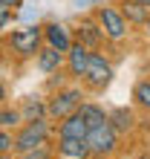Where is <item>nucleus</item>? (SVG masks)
<instances>
[{
  "label": "nucleus",
  "instance_id": "nucleus-1",
  "mask_svg": "<svg viewBox=\"0 0 150 159\" xmlns=\"http://www.w3.org/2000/svg\"><path fill=\"white\" fill-rule=\"evenodd\" d=\"M52 119L43 116V119H29V121H20L15 127V148L12 153H26V151H35V148L46 145L52 139Z\"/></svg>",
  "mask_w": 150,
  "mask_h": 159
},
{
  "label": "nucleus",
  "instance_id": "nucleus-2",
  "mask_svg": "<svg viewBox=\"0 0 150 159\" xmlns=\"http://www.w3.org/2000/svg\"><path fill=\"white\" fill-rule=\"evenodd\" d=\"M6 46L12 49L20 61L35 58L38 49L43 46V26H23V29H15L6 38Z\"/></svg>",
  "mask_w": 150,
  "mask_h": 159
},
{
  "label": "nucleus",
  "instance_id": "nucleus-3",
  "mask_svg": "<svg viewBox=\"0 0 150 159\" xmlns=\"http://www.w3.org/2000/svg\"><path fill=\"white\" fill-rule=\"evenodd\" d=\"M113 75H116V70H113L110 58H104V55H101V52L95 49V52H90V61H87V72H84L81 84H84L87 90H92V93H104V90L110 87Z\"/></svg>",
  "mask_w": 150,
  "mask_h": 159
},
{
  "label": "nucleus",
  "instance_id": "nucleus-4",
  "mask_svg": "<svg viewBox=\"0 0 150 159\" xmlns=\"http://www.w3.org/2000/svg\"><path fill=\"white\" fill-rule=\"evenodd\" d=\"M81 101H84V90L81 87H58L46 98V116L52 121H61L64 116L75 113V110L81 107Z\"/></svg>",
  "mask_w": 150,
  "mask_h": 159
},
{
  "label": "nucleus",
  "instance_id": "nucleus-5",
  "mask_svg": "<svg viewBox=\"0 0 150 159\" xmlns=\"http://www.w3.org/2000/svg\"><path fill=\"white\" fill-rule=\"evenodd\" d=\"M95 20L101 23L107 41H113V43H121L130 35V23L118 6H95Z\"/></svg>",
  "mask_w": 150,
  "mask_h": 159
},
{
  "label": "nucleus",
  "instance_id": "nucleus-6",
  "mask_svg": "<svg viewBox=\"0 0 150 159\" xmlns=\"http://www.w3.org/2000/svg\"><path fill=\"white\" fill-rule=\"evenodd\" d=\"M87 142H90V151L98 153V156H113L121 148V133L116 127L110 125V121H104V125L92 127L87 133Z\"/></svg>",
  "mask_w": 150,
  "mask_h": 159
},
{
  "label": "nucleus",
  "instance_id": "nucleus-7",
  "mask_svg": "<svg viewBox=\"0 0 150 159\" xmlns=\"http://www.w3.org/2000/svg\"><path fill=\"white\" fill-rule=\"evenodd\" d=\"M72 38L78 41V43H84L87 49L95 52V49H101V46H104L107 35H104V29H101V23L95 20V15H92V17H81V23L75 26Z\"/></svg>",
  "mask_w": 150,
  "mask_h": 159
},
{
  "label": "nucleus",
  "instance_id": "nucleus-8",
  "mask_svg": "<svg viewBox=\"0 0 150 159\" xmlns=\"http://www.w3.org/2000/svg\"><path fill=\"white\" fill-rule=\"evenodd\" d=\"M64 64H67V55L58 52L49 43H43L41 49H38V55H35V67H38V72H43V75H58Z\"/></svg>",
  "mask_w": 150,
  "mask_h": 159
},
{
  "label": "nucleus",
  "instance_id": "nucleus-9",
  "mask_svg": "<svg viewBox=\"0 0 150 159\" xmlns=\"http://www.w3.org/2000/svg\"><path fill=\"white\" fill-rule=\"evenodd\" d=\"M90 52L92 49H87L84 43H78V41H72V46L67 49V72H69V78L72 81H81L84 78V72H87V61H90Z\"/></svg>",
  "mask_w": 150,
  "mask_h": 159
},
{
  "label": "nucleus",
  "instance_id": "nucleus-10",
  "mask_svg": "<svg viewBox=\"0 0 150 159\" xmlns=\"http://www.w3.org/2000/svg\"><path fill=\"white\" fill-rule=\"evenodd\" d=\"M72 41H75V38H72V32H69L64 23H58V20H49V23L43 26V43L55 46L58 52H64V55H67V49L72 46Z\"/></svg>",
  "mask_w": 150,
  "mask_h": 159
},
{
  "label": "nucleus",
  "instance_id": "nucleus-11",
  "mask_svg": "<svg viewBox=\"0 0 150 159\" xmlns=\"http://www.w3.org/2000/svg\"><path fill=\"white\" fill-rule=\"evenodd\" d=\"M55 153L58 156H75V159H90V142L87 139H78V136H58L55 142Z\"/></svg>",
  "mask_w": 150,
  "mask_h": 159
},
{
  "label": "nucleus",
  "instance_id": "nucleus-12",
  "mask_svg": "<svg viewBox=\"0 0 150 159\" xmlns=\"http://www.w3.org/2000/svg\"><path fill=\"white\" fill-rule=\"evenodd\" d=\"M55 133H58V136H78V139H87L90 127H87V121L81 119V113L75 110V113L64 116V119L58 121V127H55Z\"/></svg>",
  "mask_w": 150,
  "mask_h": 159
},
{
  "label": "nucleus",
  "instance_id": "nucleus-13",
  "mask_svg": "<svg viewBox=\"0 0 150 159\" xmlns=\"http://www.w3.org/2000/svg\"><path fill=\"white\" fill-rule=\"evenodd\" d=\"M107 121L118 130L121 136L136 130V113L130 107H113V110H107Z\"/></svg>",
  "mask_w": 150,
  "mask_h": 159
},
{
  "label": "nucleus",
  "instance_id": "nucleus-14",
  "mask_svg": "<svg viewBox=\"0 0 150 159\" xmlns=\"http://www.w3.org/2000/svg\"><path fill=\"white\" fill-rule=\"evenodd\" d=\"M118 9H121V15L127 17V23H130V26H133V23H136V26H144V23H147V17H150V12H147L142 3H139V0H121Z\"/></svg>",
  "mask_w": 150,
  "mask_h": 159
},
{
  "label": "nucleus",
  "instance_id": "nucleus-15",
  "mask_svg": "<svg viewBox=\"0 0 150 159\" xmlns=\"http://www.w3.org/2000/svg\"><path fill=\"white\" fill-rule=\"evenodd\" d=\"M78 113H81V119H84V121H87V127H90V130L107 121V110L101 107V104H95V101H81Z\"/></svg>",
  "mask_w": 150,
  "mask_h": 159
},
{
  "label": "nucleus",
  "instance_id": "nucleus-16",
  "mask_svg": "<svg viewBox=\"0 0 150 159\" xmlns=\"http://www.w3.org/2000/svg\"><path fill=\"white\" fill-rule=\"evenodd\" d=\"M20 116H23V121H29V119H43V116H46V101L38 98V96H26L23 104H20Z\"/></svg>",
  "mask_w": 150,
  "mask_h": 159
},
{
  "label": "nucleus",
  "instance_id": "nucleus-17",
  "mask_svg": "<svg viewBox=\"0 0 150 159\" xmlns=\"http://www.w3.org/2000/svg\"><path fill=\"white\" fill-rule=\"evenodd\" d=\"M23 121L20 116V107H12V104H0V127L6 130H15L17 125Z\"/></svg>",
  "mask_w": 150,
  "mask_h": 159
},
{
  "label": "nucleus",
  "instance_id": "nucleus-18",
  "mask_svg": "<svg viewBox=\"0 0 150 159\" xmlns=\"http://www.w3.org/2000/svg\"><path fill=\"white\" fill-rule=\"evenodd\" d=\"M133 101H136L142 110H147V113H150V78L139 81L136 87H133Z\"/></svg>",
  "mask_w": 150,
  "mask_h": 159
},
{
  "label": "nucleus",
  "instance_id": "nucleus-19",
  "mask_svg": "<svg viewBox=\"0 0 150 159\" xmlns=\"http://www.w3.org/2000/svg\"><path fill=\"white\" fill-rule=\"evenodd\" d=\"M15 159H55V145H41L35 148V151H26V153H17Z\"/></svg>",
  "mask_w": 150,
  "mask_h": 159
},
{
  "label": "nucleus",
  "instance_id": "nucleus-20",
  "mask_svg": "<svg viewBox=\"0 0 150 159\" xmlns=\"http://www.w3.org/2000/svg\"><path fill=\"white\" fill-rule=\"evenodd\" d=\"M12 148H15V130L0 127V153H12Z\"/></svg>",
  "mask_w": 150,
  "mask_h": 159
},
{
  "label": "nucleus",
  "instance_id": "nucleus-21",
  "mask_svg": "<svg viewBox=\"0 0 150 159\" xmlns=\"http://www.w3.org/2000/svg\"><path fill=\"white\" fill-rule=\"evenodd\" d=\"M12 12L15 9H9V6H0V32L9 26V20H12Z\"/></svg>",
  "mask_w": 150,
  "mask_h": 159
},
{
  "label": "nucleus",
  "instance_id": "nucleus-22",
  "mask_svg": "<svg viewBox=\"0 0 150 159\" xmlns=\"http://www.w3.org/2000/svg\"><path fill=\"white\" fill-rule=\"evenodd\" d=\"M23 0H0V6H9V9H17Z\"/></svg>",
  "mask_w": 150,
  "mask_h": 159
},
{
  "label": "nucleus",
  "instance_id": "nucleus-23",
  "mask_svg": "<svg viewBox=\"0 0 150 159\" xmlns=\"http://www.w3.org/2000/svg\"><path fill=\"white\" fill-rule=\"evenodd\" d=\"M6 96H9V90H6V84L0 81V104H6Z\"/></svg>",
  "mask_w": 150,
  "mask_h": 159
},
{
  "label": "nucleus",
  "instance_id": "nucleus-24",
  "mask_svg": "<svg viewBox=\"0 0 150 159\" xmlns=\"http://www.w3.org/2000/svg\"><path fill=\"white\" fill-rule=\"evenodd\" d=\"M139 3H142V6L147 9V12H150V0H139Z\"/></svg>",
  "mask_w": 150,
  "mask_h": 159
},
{
  "label": "nucleus",
  "instance_id": "nucleus-25",
  "mask_svg": "<svg viewBox=\"0 0 150 159\" xmlns=\"http://www.w3.org/2000/svg\"><path fill=\"white\" fill-rule=\"evenodd\" d=\"M0 159H15V153H0Z\"/></svg>",
  "mask_w": 150,
  "mask_h": 159
},
{
  "label": "nucleus",
  "instance_id": "nucleus-26",
  "mask_svg": "<svg viewBox=\"0 0 150 159\" xmlns=\"http://www.w3.org/2000/svg\"><path fill=\"white\" fill-rule=\"evenodd\" d=\"M144 29H147V35H150V17H147V23H144Z\"/></svg>",
  "mask_w": 150,
  "mask_h": 159
},
{
  "label": "nucleus",
  "instance_id": "nucleus-27",
  "mask_svg": "<svg viewBox=\"0 0 150 159\" xmlns=\"http://www.w3.org/2000/svg\"><path fill=\"white\" fill-rule=\"evenodd\" d=\"M55 159H75V156H58V153H55Z\"/></svg>",
  "mask_w": 150,
  "mask_h": 159
}]
</instances>
